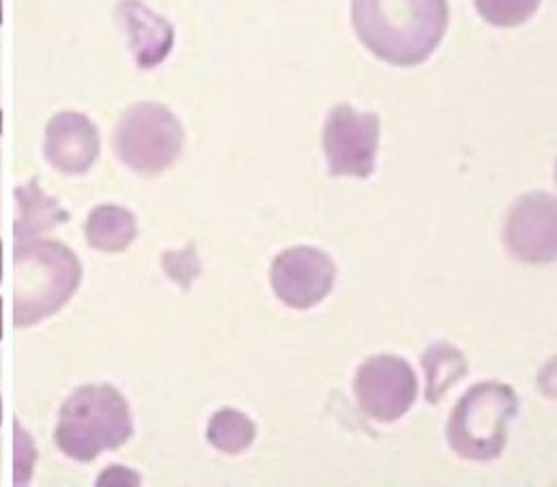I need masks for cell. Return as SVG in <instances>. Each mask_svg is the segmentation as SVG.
<instances>
[{
  "instance_id": "obj_16",
  "label": "cell",
  "mask_w": 557,
  "mask_h": 487,
  "mask_svg": "<svg viewBox=\"0 0 557 487\" xmlns=\"http://www.w3.org/2000/svg\"><path fill=\"white\" fill-rule=\"evenodd\" d=\"M539 7L541 0H475V9L486 22L504 28L528 22Z\"/></svg>"
},
{
  "instance_id": "obj_10",
  "label": "cell",
  "mask_w": 557,
  "mask_h": 487,
  "mask_svg": "<svg viewBox=\"0 0 557 487\" xmlns=\"http://www.w3.org/2000/svg\"><path fill=\"white\" fill-rule=\"evenodd\" d=\"M99 156V132L81 112L57 114L46 130V158L65 175H83Z\"/></svg>"
},
{
  "instance_id": "obj_12",
  "label": "cell",
  "mask_w": 557,
  "mask_h": 487,
  "mask_svg": "<svg viewBox=\"0 0 557 487\" xmlns=\"http://www.w3.org/2000/svg\"><path fill=\"white\" fill-rule=\"evenodd\" d=\"M138 227L129 209L119 205H99L89 214L87 240L103 253H121L136 240Z\"/></svg>"
},
{
  "instance_id": "obj_18",
  "label": "cell",
  "mask_w": 557,
  "mask_h": 487,
  "mask_svg": "<svg viewBox=\"0 0 557 487\" xmlns=\"http://www.w3.org/2000/svg\"><path fill=\"white\" fill-rule=\"evenodd\" d=\"M164 268L175 281H180L184 288H187L189 281L196 279V275L200 272V264L194 253V246H189L184 253L164 255Z\"/></svg>"
},
{
  "instance_id": "obj_11",
  "label": "cell",
  "mask_w": 557,
  "mask_h": 487,
  "mask_svg": "<svg viewBox=\"0 0 557 487\" xmlns=\"http://www.w3.org/2000/svg\"><path fill=\"white\" fill-rule=\"evenodd\" d=\"M123 26L129 35L134 57L143 70L160 65L175 46L173 26L138 0H125L119 7Z\"/></svg>"
},
{
  "instance_id": "obj_1",
  "label": "cell",
  "mask_w": 557,
  "mask_h": 487,
  "mask_svg": "<svg viewBox=\"0 0 557 487\" xmlns=\"http://www.w3.org/2000/svg\"><path fill=\"white\" fill-rule=\"evenodd\" d=\"M354 26L362 44L396 68L424 63L448 28L446 0H354Z\"/></svg>"
},
{
  "instance_id": "obj_21",
  "label": "cell",
  "mask_w": 557,
  "mask_h": 487,
  "mask_svg": "<svg viewBox=\"0 0 557 487\" xmlns=\"http://www.w3.org/2000/svg\"><path fill=\"white\" fill-rule=\"evenodd\" d=\"M2 270H4V261H2V242H0V283H2Z\"/></svg>"
},
{
  "instance_id": "obj_7",
  "label": "cell",
  "mask_w": 557,
  "mask_h": 487,
  "mask_svg": "<svg viewBox=\"0 0 557 487\" xmlns=\"http://www.w3.org/2000/svg\"><path fill=\"white\" fill-rule=\"evenodd\" d=\"M360 407L381 423H394L409 412L418 397V380L411 365L400 356H372L356 376Z\"/></svg>"
},
{
  "instance_id": "obj_13",
  "label": "cell",
  "mask_w": 557,
  "mask_h": 487,
  "mask_svg": "<svg viewBox=\"0 0 557 487\" xmlns=\"http://www.w3.org/2000/svg\"><path fill=\"white\" fill-rule=\"evenodd\" d=\"M426 374V401L437 403L448 390L467 376L463 354L450 343H435L422 356Z\"/></svg>"
},
{
  "instance_id": "obj_2",
  "label": "cell",
  "mask_w": 557,
  "mask_h": 487,
  "mask_svg": "<svg viewBox=\"0 0 557 487\" xmlns=\"http://www.w3.org/2000/svg\"><path fill=\"white\" fill-rule=\"evenodd\" d=\"M13 324L28 328L54 315L81 285L78 257L61 242L15 240Z\"/></svg>"
},
{
  "instance_id": "obj_17",
  "label": "cell",
  "mask_w": 557,
  "mask_h": 487,
  "mask_svg": "<svg viewBox=\"0 0 557 487\" xmlns=\"http://www.w3.org/2000/svg\"><path fill=\"white\" fill-rule=\"evenodd\" d=\"M33 462H35V449L28 438V434L15 425V486H26L33 473Z\"/></svg>"
},
{
  "instance_id": "obj_22",
  "label": "cell",
  "mask_w": 557,
  "mask_h": 487,
  "mask_svg": "<svg viewBox=\"0 0 557 487\" xmlns=\"http://www.w3.org/2000/svg\"><path fill=\"white\" fill-rule=\"evenodd\" d=\"M0 425H2V399H0Z\"/></svg>"
},
{
  "instance_id": "obj_8",
  "label": "cell",
  "mask_w": 557,
  "mask_h": 487,
  "mask_svg": "<svg viewBox=\"0 0 557 487\" xmlns=\"http://www.w3.org/2000/svg\"><path fill=\"white\" fill-rule=\"evenodd\" d=\"M336 283V266L319 248L297 246L280 253L272 264V288L280 300L297 311L323 302Z\"/></svg>"
},
{
  "instance_id": "obj_14",
  "label": "cell",
  "mask_w": 557,
  "mask_h": 487,
  "mask_svg": "<svg viewBox=\"0 0 557 487\" xmlns=\"http://www.w3.org/2000/svg\"><path fill=\"white\" fill-rule=\"evenodd\" d=\"M17 222H15V240L33 238L35 233L48 231L63 222L67 214L59 207V203L44 195L37 184L17 188Z\"/></svg>"
},
{
  "instance_id": "obj_5",
  "label": "cell",
  "mask_w": 557,
  "mask_h": 487,
  "mask_svg": "<svg viewBox=\"0 0 557 487\" xmlns=\"http://www.w3.org/2000/svg\"><path fill=\"white\" fill-rule=\"evenodd\" d=\"M186 132L177 114L151 101L127 108L114 132L116 156L136 173L158 175L182 156Z\"/></svg>"
},
{
  "instance_id": "obj_15",
  "label": "cell",
  "mask_w": 557,
  "mask_h": 487,
  "mask_svg": "<svg viewBox=\"0 0 557 487\" xmlns=\"http://www.w3.org/2000/svg\"><path fill=\"white\" fill-rule=\"evenodd\" d=\"M207 438L211 447H215L222 453L235 455L246 451L255 438H257V427L250 416H246L239 410L233 407H222L218 410L207 427Z\"/></svg>"
},
{
  "instance_id": "obj_4",
  "label": "cell",
  "mask_w": 557,
  "mask_h": 487,
  "mask_svg": "<svg viewBox=\"0 0 557 487\" xmlns=\"http://www.w3.org/2000/svg\"><path fill=\"white\" fill-rule=\"evenodd\" d=\"M519 412V397L508 385L482 382L467 390L453 410L448 442L457 455L473 462H491L502 455L508 440V423Z\"/></svg>"
},
{
  "instance_id": "obj_3",
  "label": "cell",
  "mask_w": 557,
  "mask_h": 487,
  "mask_svg": "<svg viewBox=\"0 0 557 487\" xmlns=\"http://www.w3.org/2000/svg\"><path fill=\"white\" fill-rule=\"evenodd\" d=\"M129 405L114 387H83L61 407L54 440L76 462H94L132 438Z\"/></svg>"
},
{
  "instance_id": "obj_6",
  "label": "cell",
  "mask_w": 557,
  "mask_h": 487,
  "mask_svg": "<svg viewBox=\"0 0 557 487\" xmlns=\"http://www.w3.org/2000/svg\"><path fill=\"white\" fill-rule=\"evenodd\" d=\"M323 149L334 178H371L379 149V117L336 106L323 130Z\"/></svg>"
},
{
  "instance_id": "obj_19",
  "label": "cell",
  "mask_w": 557,
  "mask_h": 487,
  "mask_svg": "<svg viewBox=\"0 0 557 487\" xmlns=\"http://www.w3.org/2000/svg\"><path fill=\"white\" fill-rule=\"evenodd\" d=\"M97 486H140V477L127 468L112 466L99 477Z\"/></svg>"
},
{
  "instance_id": "obj_20",
  "label": "cell",
  "mask_w": 557,
  "mask_h": 487,
  "mask_svg": "<svg viewBox=\"0 0 557 487\" xmlns=\"http://www.w3.org/2000/svg\"><path fill=\"white\" fill-rule=\"evenodd\" d=\"M2 311H4V302H2V297H0V341H2V337H4V315H2Z\"/></svg>"
},
{
  "instance_id": "obj_9",
  "label": "cell",
  "mask_w": 557,
  "mask_h": 487,
  "mask_svg": "<svg viewBox=\"0 0 557 487\" xmlns=\"http://www.w3.org/2000/svg\"><path fill=\"white\" fill-rule=\"evenodd\" d=\"M508 251L525 264H549L557 255L556 196L532 193L521 196L506 222Z\"/></svg>"
},
{
  "instance_id": "obj_23",
  "label": "cell",
  "mask_w": 557,
  "mask_h": 487,
  "mask_svg": "<svg viewBox=\"0 0 557 487\" xmlns=\"http://www.w3.org/2000/svg\"><path fill=\"white\" fill-rule=\"evenodd\" d=\"M0 24H2V0H0Z\"/></svg>"
}]
</instances>
